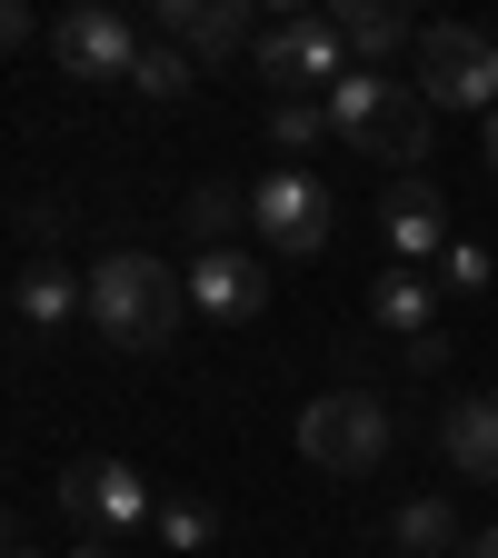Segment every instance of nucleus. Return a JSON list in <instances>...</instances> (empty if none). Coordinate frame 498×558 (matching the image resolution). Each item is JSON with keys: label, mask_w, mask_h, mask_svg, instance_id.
Segmentation results:
<instances>
[{"label": "nucleus", "mask_w": 498, "mask_h": 558, "mask_svg": "<svg viewBox=\"0 0 498 558\" xmlns=\"http://www.w3.org/2000/svg\"><path fill=\"white\" fill-rule=\"evenodd\" d=\"M81 319H90L110 349L150 360V349H170V339H180L190 290H180V269H170V259H150V250H100V259H90V279H81Z\"/></svg>", "instance_id": "obj_1"}, {"label": "nucleus", "mask_w": 498, "mask_h": 558, "mask_svg": "<svg viewBox=\"0 0 498 558\" xmlns=\"http://www.w3.org/2000/svg\"><path fill=\"white\" fill-rule=\"evenodd\" d=\"M329 140H349L360 160H429V100L418 81H389V70H349L329 90Z\"/></svg>", "instance_id": "obj_2"}, {"label": "nucleus", "mask_w": 498, "mask_h": 558, "mask_svg": "<svg viewBox=\"0 0 498 558\" xmlns=\"http://www.w3.org/2000/svg\"><path fill=\"white\" fill-rule=\"evenodd\" d=\"M389 399L379 389H329V399H309L300 409V459L319 469V478H369L379 459H389Z\"/></svg>", "instance_id": "obj_3"}, {"label": "nucleus", "mask_w": 498, "mask_h": 558, "mask_svg": "<svg viewBox=\"0 0 498 558\" xmlns=\"http://www.w3.org/2000/svg\"><path fill=\"white\" fill-rule=\"evenodd\" d=\"M250 60H259L269 100H329V90L349 81V40H339L329 11H290V21H269Z\"/></svg>", "instance_id": "obj_4"}, {"label": "nucleus", "mask_w": 498, "mask_h": 558, "mask_svg": "<svg viewBox=\"0 0 498 558\" xmlns=\"http://www.w3.org/2000/svg\"><path fill=\"white\" fill-rule=\"evenodd\" d=\"M418 100L429 110H498V50H488V31H459V21H429L418 31Z\"/></svg>", "instance_id": "obj_5"}, {"label": "nucleus", "mask_w": 498, "mask_h": 558, "mask_svg": "<svg viewBox=\"0 0 498 558\" xmlns=\"http://www.w3.org/2000/svg\"><path fill=\"white\" fill-rule=\"evenodd\" d=\"M250 230H259V240H279V259H319V250H329V230H339V199H329V180H319V170H290V160H279V170L250 190Z\"/></svg>", "instance_id": "obj_6"}, {"label": "nucleus", "mask_w": 498, "mask_h": 558, "mask_svg": "<svg viewBox=\"0 0 498 558\" xmlns=\"http://www.w3.org/2000/svg\"><path fill=\"white\" fill-rule=\"evenodd\" d=\"M60 509L81 519V538H130L139 519H150V478H139L130 459H70L60 469Z\"/></svg>", "instance_id": "obj_7"}, {"label": "nucleus", "mask_w": 498, "mask_h": 558, "mask_svg": "<svg viewBox=\"0 0 498 558\" xmlns=\"http://www.w3.org/2000/svg\"><path fill=\"white\" fill-rule=\"evenodd\" d=\"M139 21L130 11H110V0H90V11H60L50 21V60L70 70V81H130L139 70Z\"/></svg>", "instance_id": "obj_8"}, {"label": "nucleus", "mask_w": 498, "mask_h": 558, "mask_svg": "<svg viewBox=\"0 0 498 558\" xmlns=\"http://www.w3.org/2000/svg\"><path fill=\"white\" fill-rule=\"evenodd\" d=\"M180 290H190V319L240 329V319L269 310V259H259V250H199V259L180 269Z\"/></svg>", "instance_id": "obj_9"}, {"label": "nucleus", "mask_w": 498, "mask_h": 558, "mask_svg": "<svg viewBox=\"0 0 498 558\" xmlns=\"http://www.w3.org/2000/svg\"><path fill=\"white\" fill-rule=\"evenodd\" d=\"M379 240H389L399 269L449 259V190H439V180H418V170H399V180L379 190Z\"/></svg>", "instance_id": "obj_10"}, {"label": "nucleus", "mask_w": 498, "mask_h": 558, "mask_svg": "<svg viewBox=\"0 0 498 558\" xmlns=\"http://www.w3.org/2000/svg\"><path fill=\"white\" fill-rule=\"evenodd\" d=\"M160 40H180L190 60H240V50H259V11H250V0H160Z\"/></svg>", "instance_id": "obj_11"}, {"label": "nucleus", "mask_w": 498, "mask_h": 558, "mask_svg": "<svg viewBox=\"0 0 498 558\" xmlns=\"http://www.w3.org/2000/svg\"><path fill=\"white\" fill-rule=\"evenodd\" d=\"M439 449H449V469H459V478H488V488H498V389H478V399H449V409H439Z\"/></svg>", "instance_id": "obj_12"}, {"label": "nucleus", "mask_w": 498, "mask_h": 558, "mask_svg": "<svg viewBox=\"0 0 498 558\" xmlns=\"http://www.w3.org/2000/svg\"><path fill=\"white\" fill-rule=\"evenodd\" d=\"M339 40H349V70H379L389 50H418V21L409 11H389V0H339Z\"/></svg>", "instance_id": "obj_13"}, {"label": "nucleus", "mask_w": 498, "mask_h": 558, "mask_svg": "<svg viewBox=\"0 0 498 558\" xmlns=\"http://www.w3.org/2000/svg\"><path fill=\"white\" fill-rule=\"evenodd\" d=\"M459 548H469V529H459V509L439 499V488L389 509V558H459Z\"/></svg>", "instance_id": "obj_14"}, {"label": "nucleus", "mask_w": 498, "mask_h": 558, "mask_svg": "<svg viewBox=\"0 0 498 558\" xmlns=\"http://www.w3.org/2000/svg\"><path fill=\"white\" fill-rule=\"evenodd\" d=\"M369 319L409 349V339H429V319H439V290H429V279H418V269H379L369 279Z\"/></svg>", "instance_id": "obj_15"}, {"label": "nucleus", "mask_w": 498, "mask_h": 558, "mask_svg": "<svg viewBox=\"0 0 498 558\" xmlns=\"http://www.w3.org/2000/svg\"><path fill=\"white\" fill-rule=\"evenodd\" d=\"M21 319H31L40 339H50V329H70V319H81V279H70V269H60L50 250H40L31 269H21Z\"/></svg>", "instance_id": "obj_16"}, {"label": "nucleus", "mask_w": 498, "mask_h": 558, "mask_svg": "<svg viewBox=\"0 0 498 558\" xmlns=\"http://www.w3.org/2000/svg\"><path fill=\"white\" fill-rule=\"evenodd\" d=\"M240 220H250V190H230V180L190 190V240L199 250H240Z\"/></svg>", "instance_id": "obj_17"}, {"label": "nucleus", "mask_w": 498, "mask_h": 558, "mask_svg": "<svg viewBox=\"0 0 498 558\" xmlns=\"http://www.w3.org/2000/svg\"><path fill=\"white\" fill-rule=\"evenodd\" d=\"M269 150H290V170L329 150V100H269Z\"/></svg>", "instance_id": "obj_18"}, {"label": "nucleus", "mask_w": 498, "mask_h": 558, "mask_svg": "<svg viewBox=\"0 0 498 558\" xmlns=\"http://www.w3.org/2000/svg\"><path fill=\"white\" fill-rule=\"evenodd\" d=\"M190 81H199V60H190L180 40H150V50H139V70H130L139 100H190Z\"/></svg>", "instance_id": "obj_19"}, {"label": "nucleus", "mask_w": 498, "mask_h": 558, "mask_svg": "<svg viewBox=\"0 0 498 558\" xmlns=\"http://www.w3.org/2000/svg\"><path fill=\"white\" fill-rule=\"evenodd\" d=\"M160 538H170V548H209V538H220V509L170 499V509H160Z\"/></svg>", "instance_id": "obj_20"}, {"label": "nucleus", "mask_w": 498, "mask_h": 558, "mask_svg": "<svg viewBox=\"0 0 498 558\" xmlns=\"http://www.w3.org/2000/svg\"><path fill=\"white\" fill-rule=\"evenodd\" d=\"M449 290H488V279H498V250H478V240H449Z\"/></svg>", "instance_id": "obj_21"}, {"label": "nucleus", "mask_w": 498, "mask_h": 558, "mask_svg": "<svg viewBox=\"0 0 498 558\" xmlns=\"http://www.w3.org/2000/svg\"><path fill=\"white\" fill-rule=\"evenodd\" d=\"M399 360H409L418 379H439V369H449V329H429V339H409V349H399Z\"/></svg>", "instance_id": "obj_22"}, {"label": "nucleus", "mask_w": 498, "mask_h": 558, "mask_svg": "<svg viewBox=\"0 0 498 558\" xmlns=\"http://www.w3.org/2000/svg\"><path fill=\"white\" fill-rule=\"evenodd\" d=\"M31 40V11H21V0H0V50H21Z\"/></svg>", "instance_id": "obj_23"}, {"label": "nucleus", "mask_w": 498, "mask_h": 558, "mask_svg": "<svg viewBox=\"0 0 498 558\" xmlns=\"http://www.w3.org/2000/svg\"><path fill=\"white\" fill-rule=\"evenodd\" d=\"M459 558H498V529H469V548Z\"/></svg>", "instance_id": "obj_24"}, {"label": "nucleus", "mask_w": 498, "mask_h": 558, "mask_svg": "<svg viewBox=\"0 0 498 558\" xmlns=\"http://www.w3.org/2000/svg\"><path fill=\"white\" fill-rule=\"evenodd\" d=\"M70 558H120V538H81V548H70Z\"/></svg>", "instance_id": "obj_25"}, {"label": "nucleus", "mask_w": 498, "mask_h": 558, "mask_svg": "<svg viewBox=\"0 0 498 558\" xmlns=\"http://www.w3.org/2000/svg\"><path fill=\"white\" fill-rule=\"evenodd\" d=\"M488 170H498V110H488Z\"/></svg>", "instance_id": "obj_26"}, {"label": "nucleus", "mask_w": 498, "mask_h": 558, "mask_svg": "<svg viewBox=\"0 0 498 558\" xmlns=\"http://www.w3.org/2000/svg\"><path fill=\"white\" fill-rule=\"evenodd\" d=\"M0 558H11V509H0Z\"/></svg>", "instance_id": "obj_27"}, {"label": "nucleus", "mask_w": 498, "mask_h": 558, "mask_svg": "<svg viewBox=\"0 0 498 558\" xmlns=\"http://www.w3.org/2000/svg\"><path fill=\"white\" fill-rule=\"evenodd\" d=\"M488 50H498V31H488Z\"/></svg>", "instance_id": "obj_28"}, {"label": "nucleus", "mask_w": 498, "mask_h": 558, "mask_svg": "<svg viewBox=\"0 0 498 558\" xmlns=\"http://www.w3.org/2000/svg\"><path fill=\"white\" fill-rule=\"evenodd\" d=\"M11 558H21V548H11Z\"/></svg>", "instance_id": "obj_29"}]
</instances>
